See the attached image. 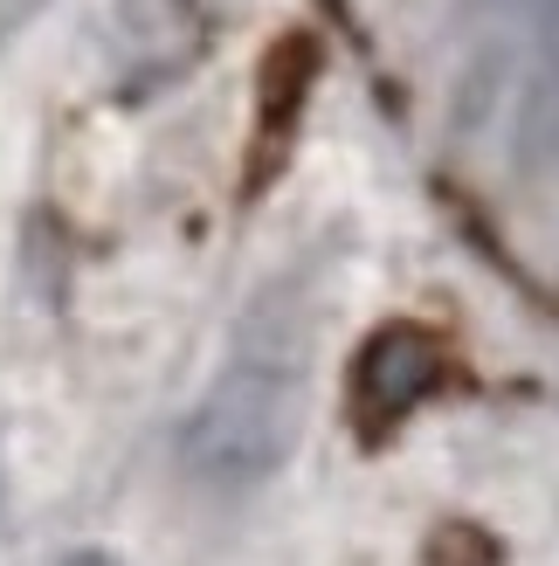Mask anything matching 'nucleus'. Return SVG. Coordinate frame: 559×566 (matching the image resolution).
<instances>
[{"mask_svg":"<svg viewBox=\"0 0 559 566\" xmlns=\"http://www.w3.org/2000/svg\"><path fill=\"white\" fill-rule=\"evenodd\" d=\"M304 353L312 325L291 297L249 304L229 366L187 421V463L208 484H263L291 463L304 429Z\"/></svg>","mask_w":559,"mask_h":566,"instance_id":"nucleus-1","label":"nucleus"},{"mask_svg":"<svg viewBox=\"0 0 559 566\" xmlns=\"http://www.w3.org/2000/svg\"><path fill=\"white\" fill-rule=\"evenodd\" d=\"M559 166V0H539L532 21V63L518 83V125H511V174L546 180Z\"/></svg>","mask_w":559,"mask_h":566,"instance_id":"nucleus-2","label":"nucleus"},{"mask_svg":"<svg viewBox=\"0 0 559 566\" xmlns=\"http://www.w3.org/2000/svg\"><path fill=\"white\" fill-rule=\"evenodd\" d=\"M422 359H429V346H422L414 332H387L380 346L359 359V387H367V401H373L380 415H401L414 394L429 387V366H422Z\"/></svg>","mask_w":559,"mask_h":566,"instance_id":"nucleus-3","label":"nucleus"},{"mask_svg":"<svg viewBox=\"0 0 559 566\" xmlns=\"http://www.w3.org/2000/svg\"><path fill=\"white\" fill-rule=\"evenodd\" d=\"M63 566H118V559H110V553H97V546H83V553H70Z\"/></svg>","mask_w":559,"mask_h":566,"instance_id":"nucleus-4","label":"nucleus"}]
</instances>
